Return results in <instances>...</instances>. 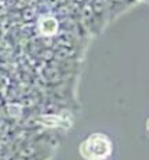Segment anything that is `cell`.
I'll return each mask as SVG.
<instances>
[{"instance_id":"6da1fadb","label":"cell","mask_w":149,"mask_h":160,"mask_svg":"<svg viewBox=\"0 0 149 160\" xmlns=\"http://www.w3.org/2000/svg\"><path fill=\"white\" fill-rule=\"evenodd\" d=\"M113 144L107 135L95 132L80 144V153L87 160H104L112 154Z\"/></svg>"},{"instance_id":"7a4b0ae2","label":"cell","mask_w":149,"mask_h":160,"mask_svg":"<svg viewBox=\"0 0 149 160\" xmlns=\"http://www.w3.org/2000/svg\"><path fill=\"white\" fill-rule=\"evenodd\" d=\"M39 28H41V32L44 35H52V34H55V31L58 28V23H57V21H55L54 18L46 16L41 21Z\"/></svg>"},{"instance_id":"3957f363","label":"cell","mask_w":149,"mask_h":160,"mask_svg":"<svg viewBox=\"0 0 149 160\" xmlns=\"http://www.w3.org/2000/svg\"><path fill=\"white\" fill-rule=\"evenodd\" d=\"M146 130H148V132H149V119L146 121Z\"/></svg>"}]
</instances>
